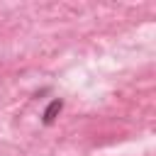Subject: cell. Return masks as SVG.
<instances>
[{
    "label": "cell",
    "mask_w": 156,
    "mask_h": 156,
    "mask_svg": "<svg viewBox=\"0 0 156 156\" xmlns=\"http://www.w3.org/2000/svg\"><path fill=\"white\" fill-rule=\"evenodd\" d=\"M61 110H63V100H58V98L51 100L49 107H46L44 115H41V122H44V124H54V119H56V115H58Z\"/></svg>",
    "instance_id": "obj_1"
}]
</instances>
